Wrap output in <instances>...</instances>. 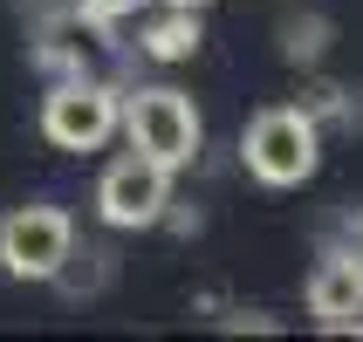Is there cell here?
Instances as JSON below:
<instances>
[{"label":"cell","mask_w":363,"mask_h":342,"mask_svg":"<svg viewBox=\"0 0 363 342\" xmlns=\"http://www.w3.org/2000/svg\"><path fill=\"white\" fill-rule=\"evenodd\" d=\"M240 164L254 171V185H267V192H295V185H308L315 164H323L315 110H302V103H267L261 117L240 130Z\"/></svg>","instance_id":"1"},{"label":"cell","mask_w":363,"mask_h":342,"mask_svg":"<svg viewBox=\"0 0 363 342\" xmlns=\"http://www.w3.org/2000/svg\"><path fill=\"white\" fill-rule=\"evenodd\" d=\"M117 130L130 137V151L158 158L164 171L192 164V158H199V144H206V123H199V110H192V96L172 89V82L130 89V96H123V123H117Z\"/></svg>","instance_id":"2"},{"label":"cell","mask_w":363,"mask_h":342,"mask_svg":"<svg viewBox=\"0 0 363 342\" xmlns=\"http://www.w3.org/2000/svg\"><path fill=\"white\" fill-rule=\"evenodd\" d=\"M123 123V96L96 76H69L41 96V137L55 151H103Z\"/></svg>","instance_id":"3"},{"label":"cell","mask_w":363,"mask_h":342,"mask_svg":"<svg viewBox=\"0 0 363 342\" xmlns=\"http://www.w3.org/2000/svg\"><path fill=\"white\" fill-rule=\"evenodd\" d=\"M76 261V220L62 205H21L0 220V267L14 281H55Z\"/></svg>","instance_id":"4"},{"label":"cell","mask_w":363,"mask_h":342,"mask_svg":"<svg viewBox=\"0 0 363 342\" xmlns=\"http://www.w3.org/2000/svg\"><path fill=\"white\" fill-rule=\"evenodd\" d=\"M164 205H172V171L158 158H144V151H123L110 171L96 178V212L103 226H123V233H138V226H158Z\"/></svg>","instance_id":"5"},{"label":"cell","mask_w":363,"mask_h":342,"mask_svg":"<svg viewBox=\"0 0 363 342\" xmlns=\"http://www.w3.org/2000/svg\"><path fill=\"white\" fill-rule=\"evenodd\" d=\"M308 315H315V329H329V336H350V329L363 336V267L350 261L343 246L323 253L315 274H308Z\"/></svg>","instance_id":"6"},{"label":"cell","mask_w":363,"mask_h":342,"mask_svg":"<svg viewBox=\"0 0 363 342\" xmlns=\"http://www.w3.org/2000/svg\"><path fill=\"white\" fill-rule=\"evenodd\" d=\"M138 48L151 62H185L192 48H199V14H192V7H164L158 21H144Z\"/></svg>","instance_id":"7"},{"label":"cell","mask_w":363,"mask_h":342,"mask_svg":"<svg viewBox=\"0 0 363 342\" xmlns=\"http://www.w3.org/2000/svg\"><path fill=\"white\" fill-rule=\"evenodd\" d=\"M323 35H329L323 14H315V21H288V28H281V55L288 62H315V55H323Z\"/></svg>","instance_id":"8"},{"label":"cell","mask_w":363,"mask_h":342,"mask_svg":"<svg viewBox=\"0 0 363 342\" xmlns=\"http://www.w3.org/2000/svg\"><path fill=\"white\" fill-rule=\"evenodd\" d=\"M76 7H82V21H96V28H110V21L138 14V7H151V0H76Z\"/></svg>","instance_id":"9"},{"label":"cell","mask_w":363,"mask_h":342,"mask_svg":"<svg viewBox=\"0 0 363 342\" xmlns=\"http://www.w3.org/2000/svg\"><path fill=\"white\" fill-rule=\"evenodd\" d=\"M343 253H350V261L363 267V212H357V220H350V233H343Z\"/></svg>","instance_id":"10"},{"label":"cell","mask_w":363,"mask_h":342,"mask_svg":"<svg viewBox=\"0 0 363 342\" xmlns=\"http://www.w3.org/2000/svg\"><path fill=\"white\" fill-rule=\"evenodd\" d=\"M164 7H192V14H199V7H213V0H164Z\"/></svg>","instance_id":"11"}]
</instances>
